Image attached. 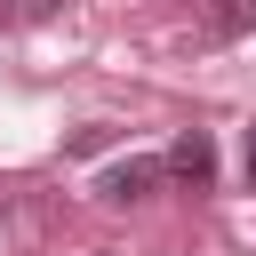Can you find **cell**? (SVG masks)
Instances as JSON below:
<instances>
[{
	"label": "cell",
	"instance_id": "1",
	"mask_svg": "<svg viewBox=\"0 0 256 256\" xmlns=\"http://www.w3.org/2000/svg\"><path fill=\"white\" fill-rule=\"evenodd\" d=\"M160 176H168V160L136 152V160H120V168H104V176H96V200H112V208H128V200H152V192H160Z\"/></svg>",
	"mask_w": 256,
	"mask_h": 256
},
{
	"label": "cell",
	"instance_id": "2",
	"mask_svg": "<svg viewBox=\"0 0 256 256\" xmlns=\"http://www.w3.org/2000/svg\"><path fill=\"white\" fill-rule=\"evenodd\" d=\"M168 176H184V184H208V176H216V144H208V128H184V136L168 144Z\"/></svg>",
	"mask_w": 256,
	"mask_h": 256
},
{
	"label": "cell",
	"instance_id": "3",
	"mask_svg": "<svg viewBox=\"0 0 256 256\" xmlns=\"http://www.w3.org/2000/svg\"><path fill=\"white\" fill-rule=\"evenodd\" d=\"M200 24H208V40H240V32H256V0H200Z\"/></svg>",
	"mask_w": 256,
	"mask_h": 256
},
{
	"label": "cell",
	"instance_id": "4",
	"mask_svg": "<svg viewBox=\"0 0 256 256\" xmlns=\"http://www.w3.org/2000/svg\"><path fill=\"white\" fill-rule=\"evenodd\" d=\"M120 128H104V120H88V128H72V152H104Z\"/></svg>",
	"mask_w": 256,
	"mask_h": 256
},
{
	"label": "cell",
	"instance_id": "5",
	"mask_svg": "<svg viewBox=\"0 0 256 256\" xmlns=\"http://www.w3.org/2000/svg\"><path fill=\"white\" fill-rule=\"evenodd\" d=\"M16 8V24H32V16H56V0H8Z\"/></svg>",
	"mask_w": 256,
	"mask_h": 256
},
{
	"label": "cell",
	"instance_id": "6",
	"mask_svg": "<svg viewBox=\"0 0 256 256\" xmlns=\"http://www.w3.org/2000/svg\"><path fill=\"white\" fill-rule=\"evenodd\" d=\"M8 32H16V8H8V0H0V40H8Z\"/></svg>",
	"mask_w": 256,
	"mask_h": 256
},
{
	"label": "cell",
	"instance_id": "7",
	"mask_svg": "<svg viewBox=\"0 0 256 256\" xmlns=\"http://www.w3.org/2000/svg\"><path fill=\"white\" fill-rule=\"evenodd\" d=\"M248 184H256V128H248Z\"/></svg>",
	"mask_w": 256,
	"mask_h": 256
}]
</instances>
